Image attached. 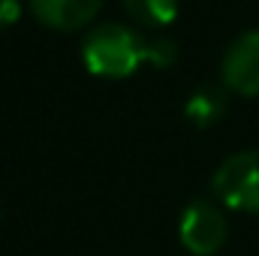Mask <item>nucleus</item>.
I'll return each instance as SVG.
<instances>
[{"label": "nucleus", "instance_id": "nucleus-1", "mask_svg": "<svg viewBox=\"0 0 259 256\" xmlns=\"http://www.w3.org/2000/svg\"><path fill=\"white\" fill-rule=\"evenodd\" d=\"M81 61L94 75L127 78L142 64H148V39L118 21H109L88 33L81 46Z\"/></svg>", "mask_w": 259, "mask_h": 256}, {"label": "nucleus", "instance_id": "nucleus-2", "mask_svg": "<svg viewBox=\"0 0 259 256\" xmlns=\"http://www.w3.org/2000/svg\"><path fill=\"white\" fill-rule=\"evenodd\" d=\"M211 187L226 208L259 214V151L232 154L226 163H220Z\"/></svg>", "mask_w": 259, "mask_h": 256}, {"label": "nucleus", "instance_id": "nucleus-3", "mask_svg": "<svg viewBox=\"0 0 259 256\" xmlns=\"http://www.w3.org/2000/svg\"><path fill=\"white\" fill-rule=\"evenodd\" d=\"M178 235L193 256H214L226 244V217L211 202H193L181 214Z\"/></svg>", "mask_w": 259, "mask_h": 256}, {"label": "nucleus", "instance_id": "nucleus-4", "mask_svg": "<svg viewBox=\"0 0 259 256\" xmlns=\"http://www.w3.org/2000/svg\"><path fill=\"white\" fill-rule=\"evenodd\" d=\"M223 84L235 94L256 97L259 94V30L241 33L223 55L220 66Z\"/></svg>", "mask_w": 259, "mask_h": 256}, {"label": "nucleus", "instance_id": "nucleus-5", "mask_svg": "<svg viewBox=\"0 0 259 256\" xmlns=\"http://www.w3.org/2000/svg\"><path fill=\"white\" fill-rule=\"evenodd\" d=\"M103 0H30L33 15L52 30H78L97 12Z\"/></svg>", "mask_w": 259, "mask_h": 256}, {"label": "nucleus", "instance_id": "nucleus-6", "mask_svg": "<svg viewBox=\"0 0 259 256\" xmlns=\"http://www.w3.org/2000/svg\"><path fill=\"white\" fill-rule=\"evenodd\" d=\"M124 6L145 27H166L178 15V0H124Z\"/></svg>", "mask_w": 259, "mask_h": 256}, {"label": "nucleus", "instance_id": "nucleus-7", "mask_svg": "<svg viewBox=\"0 0 259 256\" xmlns=\"http://www.w3.org/2000/svg\"><path fill=\"white\" fill-rule=\"evenodd\" d=\"M223 109H226L223 94L217 88H202V91H196L193 97H190V103H187V118L193 121L196 127H208V124H214L223 115Z\"/></svg>", "mask_w": 259, "mask_h": 256}, {"label": "nucleus", "instance_id": "nucleus-8", "mask_svg": "<svg viewBox=\"0 0 259 256\" xmlns=\"http://www.w3.org/2000/svg\"><path fill=\"white\" fill-rule=\"evenodd\" d=\"M172 61H175V46H172V39H166V36L148 39V64L169 66Z\"/></svg>", "mask_w": 259, "mask_h": 256}, {"label": "nucleus", "instance_id": "nucleus-9", "mask_svg": "<svg viewBox=\"0 0 259 256\" xmlns=\"http://www.w3.org/2000/svg\"><path fill=\"white\" fill-rule=\"evenodd\" d=\"M21 15V0H0V30L15 24Z\"/></svg>", "mask_w": 259, "mask_h": 256}]
</instances>
